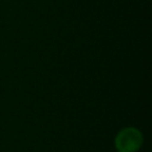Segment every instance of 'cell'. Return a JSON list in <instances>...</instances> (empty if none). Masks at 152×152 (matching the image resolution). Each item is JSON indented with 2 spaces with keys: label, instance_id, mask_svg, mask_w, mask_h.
Returning a JSON list of instances; mask_svg holds the SVG:
<instances>
[{
  "label": "cell",
  "instance_id": "6da1fadb",
  "mask_svg": "<svg viewBox=\"0 0 152 152\" xmlns=\"http://www.w3.org/2000/svg\"><path fill=\"white\" fill-rule=\"evenodd\" d=\"M141 137L135 130H125L118 137V148L122 152H132L139 147Z\"/></svg>",
  "mask_w": 152,
  "mask_h": 152
}]
</instances>
